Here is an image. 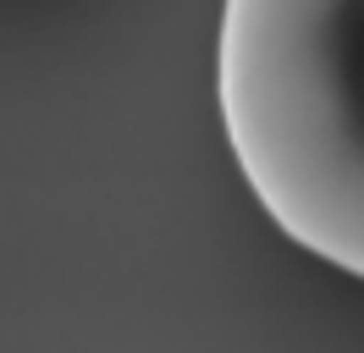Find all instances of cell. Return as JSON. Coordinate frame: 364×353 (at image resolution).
Here are the masks:
<instances>
[{"label":"cell","instance_id":"cell-1","mask_svg":"<svg viewBox=\"0 0 364 353\" xmlns=\"http://www.w3.org/2000/svg\"><path fill=\"white\" fill-rule=\"evenodd\" d=\"M215 110L259 210L364 282V0H221Z\"/></svg>","mask_w":364,"mask_h":353}]
</instances>
